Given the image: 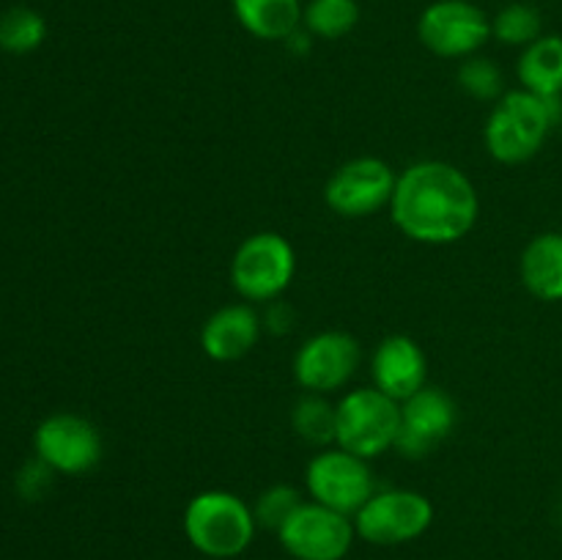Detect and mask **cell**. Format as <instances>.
<instances>
[{"instance_id":"19","label":"cell","mask_w":562,"mask_h":560,"mask_svg":"<svg viewBox=\"0 0 562 560\" xmlns=\"http://www.w3.org/2000/svg\"><path fill=\"white\" fill-rule=\"evenodd\" d=\"M360 22V5L357 0H311L302 14V27L313 38H335L349 36Z\"/></svg>"},{"instance_id":"25","label":"cell","mask_w":562,"mask_h":560,"mask_svg":"<svg viewBox=\"0 0 562 560\" xmlns=\"http://www.w3.org/2000/svg\"><path fill=\"white\" fill-rule=\"evenodd\" d=\"M55 475H58V472H55L53 467L44 464L38 456H33V459L22 467L20 475H16V492H20V497L36 503V500H42L44 494L49 492Z\"/></svg>"},{"instance_id":"11","label":"cell","mask_w":562,"mask_h":560,"mask_svg":"<svg viewBox=\"0 0 562 560\" xmlns=\"http://www.w3.org/2000/svg\"><path fill=\"white\" fill-rule=\"evenodd\" d=\"M33 450L58 475H86L102 461L104 443L99 428L75 412H55L38 423Z\"/></svg>"},{"instance_id":"26","label":"cell","mask_w":562,"mask_h":560,"mask_svg":"<svg viewBox=\"0 0 562 560\" xmlns=\"http://www.w3.org/2000/svg\"><path fill=\"white\" fill-rule=\"evenodd\" d=\"M263 329H269V333L274 335H283L289 333L291 324H294V311H291L289 302L283 300H274L267 305V313H263Z\"/></svg>"},{"instance_id":"27","label":"cell","mask_w":562,"mask_h":560,"mask_svg":"<svg viewBox=\"0 0 562 560\" xmlns=\"http://www.w3.org/2000/svg\"><path fill=\"white\" fill-rule=\"evenodd\" d=\"M285 47L291 49V53H296V55H305L307 49H311V44H313V36L311 33L305 31V27H300V31H294L291 33L289 38H285Z\"/></svg>"},{"instance_id":"16","label":"cell","mask_w":562,"mask_h":560,"mask_svg":"<svg viewBox=\"0 0 562 560\" xmlns=\"http://www.w3.org/2000/svg\"><path fill=\"white\" fill-rule=\"evenodd\" d=\"M521 283L536 300L562 302V234L547 231L527 242L519 261Z\"/></svg>"},{"instance_id":"5","label":"cell","mask_w":562,"mask_h":560,"mask_svg":"<svg viewBox=\"0 0 562 560\" xmlns=\"http://www.w3.org/2000/svg\"><path fill=\"white\" fill-rule=\"evenodd\" d=\"M296 272V253L278 231H258L231 258V285L250 305L280 300Z\"/></svg>"},{"instance_id":"4","label":"cell","mask_w":562,"mask_h":560,"mask_svg":"<svg viewBox=\"0 0 562 560\" xmlns=\"http://www.w3.org/2000/svg\"><path fill=\"white\" fill-rule=\"evenodd\" d=\"M401 404L376 388L349 390L335 404V445L360 459H376L395 448Z\"/></svg>"},{"instance_id":"23","label":"cell","mask_w":562,"mask_h":560,"mask_svg":"<svg viewBox=\"0 0 562 560\" xmlns=\"http://www.w3.org/2000/svg\"><path fill=\"white\" fill-rule=\"evenodd\" d=\"M503 82V71H499V66L492 58L470 55V58L461 60L459 86L467 97L477 99V102H497L505 93Z\"/></svg>"},{"instance_id":"7","label":"cell","mask_w":562,"mask_h":560,"mask_svg":"<svg viewBox=\"0 0 562 560\" xmlns=\"http://www.w3.org/2000/svg\"><path fill=\"white\" fill-rule=\"evenodd\" d=\"M305 489L313 503H322L355 519L357 511L376 492V478L368 459L335 445V448H322L307 461Z\"/></svg>"},{"instance_id":"15","label":"cell","mask_w":562,"mask_h":560,"mask_svg":"<svg viewBox=\"0 0 562 560\" xmlns=\"http://www.w3.org/2000/svg\"><path fill=\"white\" fill-rule=\"evenodd\" d=\"M263 333V318L250 302H234L203 322L201 346L209 360L234 362L250 355Z\"/></svg>"},{"instance_id":"9","label":"cell","mask_w":562,"mask_h":560,"mask_svg":"<svg viewBox=\"0 0 562 560\" xmlns=\"http://www.w3.org/2000/svg\"><path fill=\"white\" fill-rule=\"evenodd\" d=\"M291 560H344L357 541L355 519L322 503L305 500L278 530Z\"/></svg>"},{"instance_id":"20","label":"cell","mask_w":562,"mask_h":560,"mask_svg":"<svg viewBox=\"0 0 562 560\" xmlns=\"http://www.w3.org/2000/svg\"><path fill=\"white\" fill-rule=\"evenodd\" d=\"M291 428L307 445L329 448L335 443V404L322 393H305L291 410Z\"/></svg>"},{"instance_id":"21","label":"cell","mask_w":562,"mask_h":560,"mask_svg":"<svg viewBox=\"0 0 562 560\" xmlns=\"http://www.w3.org/2000/svg\"><path fill=\"white\" fill-rule=\"evenodd\" d=\"M47 38V22L38 11L27 5H14V9L0 14V49L11 55H27L38 49Z\"/></svg>"},{"instance_id":"24","label":"cell","mask_w":562,"mask_h":560,"mask_svg":"<svg viewBox=\"0 0 562 560\" xmlns=\"http://www.w3.org/2000/svg\"><path fill=\"white\" fill-rule=\"evenodd\" d=\"M302 503H305V497H302L300 489L291 486V483H274L258 494V500L252 503V514H256L258 527L278 533Z\"/></svg>"},{"instance_id":"13","label":"cell","mask_w":562,"mask_h":560,"mask_svg":"<svg viewBox=\"0 0 562 560\" xmlns=\"http://www.w3.org/2000/svg\"><path fill=\"white\" fill-rule=\"evenodd\" d=\"M456 423H459V406L453 395L445 393L442 388L426 384L415 395L401 401V428L395 450L404 459H426L437 445H442L453 434Z\"/></svg>"},{"instance_id":"1","label":"cell","mask_w":562,"mask_h":560,"mask_svg":"<svg viewBox=\"0 0 562 560\" xmlns=\"http://www.w3.org/2000/svg\"><path fill=\"white\" fill-rule=\"evenodd\" d=\"M390 212L406 239L453 245L475 228L481 198L461 168L442 159H420L398 173Z\"/></svg>"},{"instance_id":"14","label":"cell","mask_w":562,"mask_h":560,"mask_svg":"<svg viewBox=\"0 0 562 560\" xmlns=\"http://www.w3.org/2000/svg\"><path fill=\"white\" fill-rule=\"evenodd\" d=\"M371 377L373 388L382 390L384 395L401 404L409 395H415L417 390L426 388V351L409 335H387L371 357Z\"/></svg>"},{"instance_id":"17","label":"cell","mask_w":562,"mask_h":560,"mask_svg":"<svg viewBox=\"0 0 562 560\" xmlns=\"http://www.w3.org/2000/svg\"><path fill=\"white\" fill-rule=\"evenodd\" d=\"M234 16L261 42H285L302 27V0H231Z\"/></svg>"},{"instance_id":"6","label":"cell","mask_w":562,"mask_h":560,"mask_svg":"<svg viewBox=\"0 0 562 560\" xmlns=\"http://www.w3.org/2000/svg\"><path fill=\"white\" fill-rule=\"evenodd\" d=\"M434 525V503L415 489H376L355 514L357 538L373 547H401L426 536Z\"/></svg>"},{"instance_id":"10","label":"cell","mask_w":562,"mask_h":560,"mask_svg":"<svg viewBox=\"0 0 562 560\" xmlns=\"http://www.w3.org/2000/svg\"><path fill=\"white\" fill-rule=\"evenodd\" d=\"M398 173L379 157H357L340 165L324 184V203L338 217L362 220L390 206Z\"/></svg>"},{"instance_id":"2","label":"cell","mask_w":562,"mask_h":560,"mask_svg":"<svg viewBox=\"0 0 562 560\" xmlns=\"http://www.w3.org/2000/svg\"><path fill=\"white\" fill-rule=\"evenodd\" d=\"M184 536L203 560H234L250 549L258 533L252 505L225 489H206L187 503Z\"/></svg>"},{"instance_id":"18","label":"cell","mask_w":562,"mask_h":560,"mask_svg":"<svg viewBox=\"0 0 562 560\" xmlns=\"http://www.w3.org/2000/svg\"><path fill=\"white\" fill-rule=\"evenodd\" d=\"M516 77L536 97H562V36L543 33L521 49Z\"/></svg>"},{"instance_id":"28","label":"cell","mask_w":562,"mask_h":560,"mask_svg":"<svg viewBox=\"0 0 562 560\" xmlns=\"http://www.w3.org/2000/svg\"><path fill=\"white\" fill-rule=\"evenodd\" d=\"M560 525H562V503H560Z\"/></svg>"},{"instance_id":"8","label":"cell","mask_w":562,"mask_h":560,"mask_svg":"<svg viewBox=\"0 0 562 560\" xmlns=\"http://www.w3.org/2000/svg\"><path fill=\"white\" fill-rule=\"evenodd\" d=\"M417 36L428 53L464 60L481 53L483 44L492 38V20L470 0H437L423 9Z\"/></svg>"},{"instance_id":"3","label":"cell","mask_w":562,"mask_h":560,"mask_svg":"<svg viewBox=\"0 0 562 560\" xmlns=\"http://www.w3.org/2000/svg\"><path fill=\"white\" fill-rule=\"evenodd\" d=\"M554 121L543 97L525 91H505L488 113L483 141L499 165H521L536 157L547 143Z\"/></svg>"},{"instance_id":"22","label":"cell","mask_w":562,"mask_h":560,"mask_svg":"<svg viewBox=\"0 0 562 560\" xmlns=\"http://www.w3.org/2000/svg\"><path fill=\"white\" fill-rule=\"evenodd\" d=\"M492 36L508 47H530L543 36V16L530 3H508L492 16Z\"/></svg>"},{"instance_id":"12","label":"cell","mask_w":562,"mask_h":560,"mask_svg":"<svg viewBox=\"0 0 562 560\" xmlns=\"http://www.w3.org/2000/svg\"><path fill=\"white\" fill-rule=\"evenodd\" d=\"M362 362V346L344 329L311 335L294 355V379L305 393H338Z\"/></svg>"}]
</instances>
